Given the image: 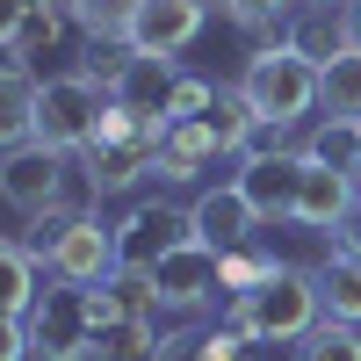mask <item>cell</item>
I'll use <instances>...</instances> for the list:
<instances>
[{
	"mask_svg": "<svg viewBox=\"0 0 361 361\" xmlns=\"http://www.w3.org/2000/svg\"><path fill=\"white\" fill-rule=\"evenodd\" d=\"M318 318H325V304H318V275H311V267H289V260H282L260 289L224 296V325H238L253 347H296Z\"/></svg>",
	"mask_w": 361,
	"mask_h": 361,
	"instance_id": "cell-1",
	"label": "cell"
},
{
	"mask_svg": "<svg viewBox=\"0 0 361 361\" xmlns=\"http://www.w3.org/2000/svg\"><path fill=\"white\" fill-rule=\"evenodd\" d=\"M0 202H8L15 217H44V209H87L102 195L87 188L80 152H58L44 137H22V145L0 152Z\"/></svg>",
	"mask_w": 361,
	"mask_h": 361,
	"instance_id": "cell-2",
	"label": "cell"
},
{
	"mask_svg": "<svg viewBox=\"0 0 361 361\" xmlns=\"http://www.w3.org/2000/svg\"><path fill=\"white\" fill-rule=\"evenodd\" d=\"M22 318H29V347H37V361H102V289H80V282L44 275L37 304H29Z\"/></svg>",
	"mask_w": 361,
	"mask_h": 361,
	"instance_id": "cell-3",
	"label": "cell"
},
{
	"mask_svg": "<svg viewBox=\"0 0 361 361\" xmlns=\"http://www.w3.org/2000/svg\"><path fill=\"white\" fill-rule=\"evenodd\" d=\"M238 87H246V102L267 123H304V116H318V58H304L289 37L260 44L246 58V73H238Z\"/></svg>",
	"mask_w": 361,
	"mask_h": 361,
	"instance_id": "cell-4",
	"label": "cell"
},
{
	"mask_svg": "<svg viewBox=\"0 0 361 361\" xmlns=\"http://www.w3.org/2000/svg\"><path fill=\"white\" fill-rule=\"evenodd\" d=\"M145 289H152V304L173 311V318H195L224 296V253L202 246V238H188V246L159 253L152 267H145Z\"/></svg>",
	"mask_w": 361,
	"mask_h": 361,
	"instance_id": "cell-5",
	"label": "cell"
},
{
	"mask_svg": "<svg viewBox=\"0 0 361 361\" xmlns=\"http://www.w3.org/2000/svg\"><path fill=\"white\" fill-rule=\"evenodd\" d=\"M102 109H109V94H102L87 73H51V80H37V137L58 145V152H87L94 130H102Z\"/></svg>",
	"mask_w": 361,
	"mask_h": 361,
	"instance_id": "cell-6",
	"label": "cell"
},
{
	"mask_svg": "<svg viewBox=\"0 0 361 361\" xmlns=\"http://www.w3.org/2000/svg\"><path fill=\"white\" fill-rule=\"evenodd\" d=\"M116 267H123V253H116V224H102L94 209H80V217L58 231V246H51V260H44V275L80 282V289H102Z\"/></svg>",
	"mask_w": 361,
	"mask_h": 361,
	"instance_id": "cell-7",
	"label": "cell"
},
{
	"mask_svg": "<svg viewBox=\"0 0 361 361\" xmlns=\"http://www.w3.org/2000/svg\"><path fill=\"white\" fill-rule=\"evenodd\" d=\"M195 238V217L180 202H130L123 209V224H116V253H123V267L130 275H145V267H152L159 253H173V246H188Z\"/></svg>",
	"mask_w": 361,
	"mask_h": 361,
	"instance_id": "cell-8",
	"label": "cell"
},
{
	"mask_svg": "<svg viewBox=\"0 0 361 361\" xmlns=\"http://www.w3.org/2000/svg\"><path fill=\"white\" fill-rule=\"evenodd\" d=\"M159 130H166V123H145V130H130V137H94V145L80 152L87 188H94V195H123V188H137L145 173H159Z\"/></svg>",
	"mask_w": 361,
	"mask_h": 361,
	"instance_id": "cell-9",
	"label": "cell"
},
{
	"mask_svg": "<svg viewBox=\"0 0 361 361\" xmlns=\"http://www.w3.org/2000/svg\"><path fill=\"white\" fill-rule=\"evenodd\" d=\"M238 195L260 209V224H296V188H304V145L289 152H253L238 159Z\"/></svg>",
	"mask_w": 361,
	"mask_h": 361,
	"instance_id": "cell-10",
	"label": "cell"
},
{
	"mask_svg": "<svg viewBox=\"0 0 361 361\" xmlns=\"http://www.w3.org/2000/svg\"><path fill=\"white\" fill-rule=\"evenodd\" d=\"M209 29V0H137V22H130V51H152V58H180L195 37Z\"/></svg>",
	"mask_w": 361,
	"mask_h": 361,
	"instance_id": "cell-11",
	"label": "cell"
},
{
	"mask_svg": "<svg viewBox=\"0 0 361 361\" xmlns=\"http://www.w3.org/2000/svg\"><path fill=\"white\" fill-rule=\"evenodd\" d=\"M354 202H361V180L304 152V188H296V224H304V231H347Z\"/></svg>",
	"mask_w": 361,
	"mask_h": 361,
	"instance_id": "cell-12",
	"label": "cell"
},
{
	"mask_svg": "<svg viewBox=\"0 0 361 361\" xmlns=\"http://www.w3.org/2000/svg\"><path fill=\"white\" fill-rule=\"evenodd\" d=\"M188 217H195V238H202V246H217V253H231V246H246V238L267 231L260 209L238 195V180H224V188H202V195L188 202Z\"/></svg>",
	"mask_w": 361,
	"mask_h": 361,
	"instance_id": "cell-13",
	"label": "cell"
},
{
	"mask_svg": "<svg viewBox=\"0 0 361 361\" xmlns=\"http://www.w3.org/2000/svg\"><path fill=\"white\" fill-rule=\"evenodd\" d=\"M311 275H318V304H325V318H340V325H361V253L347 246H325L318 260H311Z\"/></svg>",
	"mask_w": 361,
	"mask_h": 361,
	"instance_id": "cell-14",
	"label": "cell"
},
{
	"mask_svg": "<svg viewBox=\"0 0 361 361\" xmlns=\"http://www.w3.org/2000/svg\"><path fill=\"white\" fill-rule=\"evenodd\" d=\"M217 159H224V145L209 137L202 116H195V123H166L159 130V180H202Z\"/></svg>",
	"mask_w": 361,
	"mask_h": 361,
	"instance_id": "cell-15",
	"label": "cell"
},
{
	"mask_svg": "<svg viewBox=\"0 0 361 361\" xmlns=\"http://www.w3.org/2000/svg\"><path fill=\"white\" fill-rule=\"evenodd\" d=\"M173 80H180V58H152V51H137V58H130V73H123V87H116V102L137 109V116H152V123H166Z\"/></svg>",
	"mask_w": 361,
	"mask_h": 361,
	"instance_id": "cell-16",
	"label": "cell"
},
{
	"mask_svg": "<svg viewBox=\"0 0 361 361\" xmlns=\"http://www.w3.org/2000/svg\"><path fill=\"white\" fill-rule=\"evenodd\" d=\"M22 137H37V73L29 66H0V152Z\"/></svg>",
	"mask_w": 361,
	"mask_h": 361,
	"instance_id": "cell-17",
	"label": "cell"
},
{
	"mask_svg": "<svg viewBox=\"0 0 361 361\" xmlns=\"http://www.w3.org/2000/svg\"><path fill=\"white\" fill-rule=\"evenodd\" d=\"M318 116H340V123H361V51L347 44L340 58L318 66Z\"/></svg>",
	"mask_w": 361,
	"mask_h": 361,
	"instance_id": "cell-18",
	"label": "cell"
},
{
	"mask_svg": "<svg viewBox=\"0 0 361 361\" xmlns=\"http://www.w3.org/2000/svg\"><path fill=\"white\" fill-rule=\"evenodd\" d=\"M202 123H209V137L224 145V159H238V152H246V137H253V123H260V109L246 102V87H238V80H224L217 94H209V116H202Z\"/></svg>",
	"mask_w": 361,
	"mask_h": 361,
	"instance_id": "cell-19",
	"label": "cell"
},
{
	"mask_svg": "<svg viewBox=\"0 0 361 361\" xmlns=\"http://www.w3.org/2000/svg\"><path fill=\"white\" fill-rule=\"evenodd\" d=\"M289 44L304 51V58H340L347 51V22H340V8H296L289 15Z\"/></svg>",
	"mask_w": 361,
	"mask_h": 361,
	"instance_id": "cell-20",
	"label": "cell"
},
{
	"mask_svg": "<svg viewBox=\"0 0 361 361\" xmlns=\"http://www.w3.org/2000/svg\"><path fill=\"white\" fill-rule=\"evenodd\" d=\"M137 0H73V29L87 44H130Z\"/></svg>",
	"mask_w": 361,
	"mask_h": 361,
	"instance_id": "cell-21",
	"label": "cell"
},
{
	"mask_svg": "<svg viewBox=\"0 0 361 361\" xmlns=\"http://www.w3.org/2000/svg\"><path fill=\"white\" fill-rule=\"evenodd\" d=\"M37 275H44V267L22 253V238H0V311H15V318H22L29 304H37V289H44Z\"/></svg>",
	"mask_w": 361,
	"mask_h": 361,
	"instance_id": "cell-22",
	"label": "cell"
},
{
	"mask_svg": "<svg viewBox=\"0 0 361 361\" xmlns=\"http://www.w3.org/2000/svg\"><path fill=\"white\" fill-rule=\"evenodd\" d=\"M304 152L361 180V123H340V116H318V130L304 137Z\"/></svg>",
	"mask_w": 361,
	"mask_h": 361,
	"instance_id": "cell-23",
	"label": "cell"
},
{
	"mask_svg": "<svg viewBox=\"0 0 361 361\" xmlns=\"http://www.w3.org/2000/svg\"><path fill=\"white\" fill-rule=\"evenodd\" d=\"M289 361H361V325H340V318H318L304 340L289 347Z\"/></svg>",
	"mask_w": 361,
	"mask_h": 361,
	"instance_id": "cell-24",
	"label": "cell"
},
{
	"mask_svg": "<svg viewBox=\"0 0 361 361\" xmlns=\"http://www.w3.org/2000/svg\"><path fill=\"white\" fill-rule=\"evenodd\" d=\"M275 253H267V238H246V246H231L224 253V296H246V289H260L267 275H275Z\"/></svg>",
	"mask_w": 361,
	"mask_h": 361,
	"instance_id": "cell-25",
	"label": "cell"
},
{
	"mask_svg": "<svg viewBox=\"0 0 361 361\" xmlns=\"http://www.w3.org/2000/svg\"><path fill=\"white\" fill-rule=\"evenodd\" d=\"M130 58H137L130 44H87V58H80L73 73H87V80H94L102 94L116 102V87H123V73H130Z\"/></svg>",
	"mask_w": 361,
	"mask_h": 361,
	"instance_id": "cell-26",
	"label": "cell"
},
{
	"mask_svg": "<svg viewBox=\"0 0 361 361\" xmlns=\"http://www.w3.org/2000/svg\"><path fill=\"white\" fill-rule=\"evenodd\" d=\"M224 8V22L231 29H246V37H267L275 22H289L296 15V0H217Z\"/></svg>",
	"mask_w": 361,
	"mask_h": 361,
	"instance_id": "cell-27",
	"label": "cell"
},
{
	"mask_svg": "<svg viewBox=\"0 0 361 361\" xmlns=\"http://www.w3.org/2000/svg\"><path fill=\"white\" fill-rule=\"evenodd\" d=\"M209 94H217V80L180 73L173 80V102H166V123H195V116H209Z\"/></svg>",
	"mask_w": 361,
	"mask_h": 361,
	"instance_id": "cell-28",
	"label": "cell"
},
{
	"mask_svg": "<svg viewBox=\"0 0 361 361\" xmlns=\"http://www.w3.org/2000/svg\"><path fill=\"white\" fill-rule=\"evenodd\" d=\"M37 347H29V318H15V311H0V361H29Z\"/></svg>",
	"mask_w": 361,
	"mask_h": 361,
	"instance_id": "cell-29",
	"label": "cell"
},
{
	"mask_svg": "<svg viewBox=\"0 0 361 361\" xmlns=\"http://www.w3.org/2000/svg\"><path fill=\"white\" fill-rule=\"evenodd\" d=\"M22 22H29V0H0V51L22 37Z\"/></svg>",
	"mask_w": 361,
	"mask_h": 361,
	"instance_id": "cell-30",
	"label": "cell"
},
{
	"mask_svg": "<svg viewBox=\"0 0 361 361\" xmlns=\"http://www.w3.org/2000/svg\"><path fill=\"white\" fill-rule=\"evenodd\" d=\"M340 22H347V44L361 51V0H340Z\"/></svg>",
	"mask_w": 361,
	"mask_h": 361,
	"instance_id": "cell-31",
	"label": "cell"
},
{
	"mask_svg": "<svg viewBox=\"0 0 361 361\" xmlns=\"http://www.w3.org/2000/svg\"><path fill=\"white\" fill-rule=\"evenodd\" d=\"M159 361H202V354H195V340H166V354H159Z\"/></svg>",
	"mask_w": 361,
	"mask_h": 361,
	"instance_id": "cell-32",
	"label": "cell"
},
{
	"mask_svg": "<svg viewBox=\"0 0 361 361\" xmlns=\"http://www.w3.org/2000/svg\"><path fill=\"white\" fill-rule=\"evenodd\" d=\"M340 238H347V246L361 253V202H354V217H347V231H340Z\"/></svg>",
	"mask_w": 361,
	"mask_h": 361,
	"instance_id": "cell-33",
	"label": "cell"
},
{
	"mask_svg": "<svg viewBox=\"0 0 361 361\" xmlns=\"http://www.w3.org/2000/svg\"><path fill=\"white\" fill-rule=\"evenodd\" d=\"M296 8H340V0H296Z\"/></svg>",
	"mask_w": 361,
	"mask_h": 361,
	"instance_id": "cell-34",
	"label": "cell"
}]
</instances>
